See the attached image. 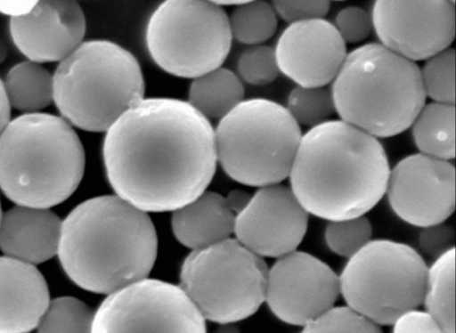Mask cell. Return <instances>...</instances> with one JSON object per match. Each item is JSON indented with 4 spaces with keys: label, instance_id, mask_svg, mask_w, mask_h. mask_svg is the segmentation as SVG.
<instances>
[{
    "label": "cell",
    "instance_id": "cell-1",
    "mask_svg": "<svg viewBox=\"0 0 456 333\" xmlns=\"http://www.w3.org/2000/svg\"><path fill=\"white\" fill-rule=\"evenodd\" d=\"M116 195L144 212L175 211L203 193L217 164L215 129L188 102L142 98L107 131Z\"/></svg>",
    "mask_w": 456,
    "mask_h": 333
},
{
    "label": "cell",
    "instance_id": "cell-2",
    "mask_svg": "<svg viewBox=\"0 0 456 333\" xmlns=\"http://www.w3.org/2000/svg\"><path fill=\"white\" fill-rule=\"evenodd\" d=\"M390 167L370 134L328 120L302 135L289 173L290 189L308 214L328 221L364 215L383 198Z\"/></svg>",
    "mask_w": 456,
    "mask_h": 333
},
{
    "label": "cell",
    "instance_id": "cell-3",
    "mask_svg": "<svg viewBox=\"0 0 456 333\" xmlns=\"http://www.w3.org/2000/svg\"><path fill=\"white\" fill-rule=\"evenodd\" d=\"M158 252L146 212L117 195L77 205L62 221L58 256L69 279L94 293L110 295L146 279Z\"/></svg>",
    "mask_w": 456,
    "mask_h": 333
},
{
    "label": "cell",
    "instance_id": "cell-4",
    "mask_svg": "<svg viewBox=\"0 0 456 333\" xmlns=\"http://www.w3.org/2000/svg\"><path fill=\"white\" fill-rule=\"evenodd\" d=\"M85 165L81 141L63 118L22 114L0 134V188L18 206L50 208L65 201Z\"/></svg>",
    "mask_w": 456,
    "mask_h": 333
},
{
    "label": "cell",
    "instance_id": "cell-5",
    "mask_svg": "<svg viewBox=\"0 0 456 333\" xmlns=\"http://www.w3.org/2000/svg\"><path fill=\"white\" fill-rule=\"evenodd\" d=\"M330 90L341 120L377 139L411 127L426 102L419 67L377 43L346 55Z\"/></svg>",
    "mask_w": 456,
    "mask_h": 333
},
{
    "label": "cell",
    "instance_id": "cell-6",
    "mask_svg": "<svg viewBox=\"0 0 456 333\" xmlns=\"http://www.w3.org/2000/svg\"><path fill=\"white\" fill-rule=\"evenodd\" d=\"M53 81L62 118L89 132H106L145 90L136 58L108 40L82 43L61 61Z\"/></svg>",
    "mask_w": 456,
    "mask_h": 333
},
{
    "label": "cell",
    "instance_id": "cell-7",
    "mask_svg": "<svg viewBox=\"0 0 456 333\" xmlns=\"http://www.w3.org/2000/svg\"><path fill=\"white\" fill-rule=\"evenodd\" d=\"M301 137L299 125L282 105L243 100L215 130L217 162L242 184H279L289 175Z\"/></svg>",
    "mask_w": 456,
    "mask_h": 333
},
{
    "label": "cell",
    "instance_id": "cell-8",
    "mask_svg": "<svg viewBox=\"0 0 456 333\" xmlns=\"http://www.w3.org/2000/svg\"><path fill=\"white\" fill-rule=\"evenodd\" d=\"M428 270L411 247L370 240L349 258L339 276L340 293L354 312L379 326L392 325L423 303Z\"/></svg>",
    "mask_w": 456,
    "mask_h": 333
},
{
    "label": "cell",
    "instance_id": "cell-9",
    "mask_svg": "<svg viewBox=\"0 0 456 333\" xmlns=\"http://www.w3.org/2000/svg\"><path fill=\"white\" fill-rule=\"evenodd\" d=\"M268 267L236 239L192 251L181 269V288L202 317L235 323L265 302Z\"/></svg>",
    "mask_w": 456,
    "mask_h": 333
},
{
    "label": "cell",
    "instance_id": "cell-10",
    "mask_svg": "<svg viewBox=\"0 0 456 333\" xmlns=\"http://www.w3.org/2000/svg\"><path fill=\"white\" fill-rule=\"evenodd\" d=\"M232 40L229 17L215 1H165L146 28L152 60L180 77L196 78L221 67Z\"/></svg>",
    "mask_w": 456,
    "mask_h": 333
},
{
    "label": "cell",
    "instance_id": "cell-11",
    "mask_svg": "<svg viewBox=\"0 0 456 333\" xmlns=\"http://www.w3.org/2000/svg\"><path fill=\"white\" fill-rule=\"evenodd\" d=\"M92 333H207L205 319L178 286L144 279L102 301Z\"/></svg>",
    "mask_w": 456,
    "mask_h": 333
},
{
    "label": "cell",
    "instance_id": "cell-12",
    "mask_svg": "<svg viewBox=\"0 0 456 333\" xmlns=\"http://www.w3.org/2000/svg\"><path fill=\"white\" fill-rule=\"evenodd\" d=\"M371 19L381 45L413 62L449 48L455 37L453 1H376Z\"/></svg>",
    "mask_w": 456,
    "mask_h": 333
},
{
    "label": "cell",
    "instance_id": "cell-13",
    "mask_svg": "<svg viewBox=\"0 0 456 333\" xmlns=\"http://www.w3.org/2000/svg\"><path fill=\"white\" fill-rule=\"evenodd\" d=\"M339 294V277L308 253L295 250L268 270L265 301L283 322L304 327L333 308Z\"/></svg>",
    "mask_w": 456,
    "mask_h": 333
},
{
    "label": "cell",
    "instance_id": "cell-14",
    "mask_svg": "<svg viewBox=\"0 0 456 333\" xmlns=\"http://www.w3.org/2000/svg\"><path fill=\"white\" fill-rule=\"evenodd\" d=\"M386 193L404 222L428 227L444 223L455 208V168L422 153L400 160L390 170Z\"/></svg>",
    "mask_w": 456,
    "mask_h": 333
},
{
    "label": "cell",
    "instance_id": "cell-15",
    "mask_svg": "<svg viewBox=\"0 0 456 333\" xmlns=\"http://www.w3.org/2000/svg\"><path fill=\"white\" fill-rule=\"evenodd\" d=\"M308 213L289 187L260 188L237 215L236 240L264 257H281L300 245L307 230Z\"/></svg>",
    "mask_w": 456,
    "mask_h": 333
},
{
    "label": "cell",
    "instance_id": "cell-16",
    "mask_svg": "<svg viewBox=\"0 0 456 333\" xmlns=\"http://www.w3.org/2000/svg\"><path fill=\"white\" fill-rule=\"evenodd\" d=\"M274 52L280 72L302 87L326 86L334 81L347 55L346 43L324 19L290 24Z\"/></svg>",
    "mask_w": 456,
    "mask_h": 333
},
{
    "label": "cell",
    "instance_id": "cell-17",
    "mask_svg": "<svg viewBox=\"0 0 456 333\" xmlns=\"http://www.w3.org/2000/svg\"><path fill=\"white\" fill-rule=\"evenodd\" d=\"M86 23L76 1H37L32 11L11 18L10 33L17 48L30 61H59L82 44Z\"/></svg>",
    "mask_w": 456,
    "mask_h": 333
},
{
    "label": "cell",
    "instance_id": "cell-18",
    "mask_svg": "<svg viewBox=\"0 0 456 333\" xmlns=\"http://www.w3.org/2000/svg\"><path fill=\"white\" fill-rule=\"evenodd\" d=\"M50 300L47 283L35 265L0 256V333H30Z\"/></svg>",
    "mask_w": 456,
    "mask_h": 333
},
{
    "label": "cell",
    "instance_id": "cell-19",
    "mask_svg": "<svg viewBox=\"0 0 456 333\" xmlns=\"http://www.w3.org/2000/svg\"><path fill=\"white\" fill-rule=\"evenodd\" d=\"M62 221L49 208L17 206L0 219V249L5 256L35 265L58 253Z\"/></svg>",
    "mask_w": 456,
    "mask_h": 333
},
{
    "label": "cell",
    "instance_id": "cell-20",
    "mask_svg": "<svg viewBox=\"0 0 456 333\" xmlns=\"http://www.w3.org/2000/svg\"><path fill=\"white\" fill-rule=\"evenodd\" d=\"M237 215L227 197L205 191L174 211L172 229L183 246L193 251L203 249L230 239Z\"/></svg>",
    "mask_w": 456,
    "mask_h": 333
},
{
    "label": "cell",
    "instance_id": "cell-21",
    "mask_svg": "<svg viewBox=\"0 0 456 333\" xmlns=\"http://www.w3.org/2000/svg\"><path fill=\"white\" fill-rule=\"evenodd\" d=\"M243 97L244 87L239 77L219 67L193 78L188 102L208 119H221L239 105Z\"/></svg>",
    "mask_w": 456,
    "mask_h": 333
},
{
    "label": "cell",
    "instance_id": "cell-22",
    "mask_svg": "<svg viewBox=\"0 0 456 333\" xmlns=\"http://www.w3.org/2000/svg\"><path fill=\"white\" fill-rule=\"evenodd\" d=\"M411 126L414 143L422 154L446 161L454 158V104H425Z\"/></svg>",
    "mask_w": 456,
    "mask_h": 333
},
{
    "label": "cell",
    "instance_id": "cell-23",
    "mask_svg": "<svg viewBox=\"0 0 456 333\" xmlns=\"http://www.w3.org/2000/svg\"><path fill=\"white\" fill-rule=\"evenodd\" d=\"M4 86L11 108L23 114L37 113L53 101V76L40 63L23 61L14 65Z\"/></svg>",
    "mask_w": 456,
    "mask_h": 333
},
{
    "label": "cell",
    "instance_id": "cell-24",
    "mask_svg": "<svg viewBox=\"0 0 456 333\" xmlns=\"http://www.w3.org/2000/svg\"><path fill=\"white\" fill-rule=\"evenodd\" d=\"M454 266L455 251L452 248L436 258L428 270L423 303L443 333H455Z\"/></svg>",
    "mask_w": 456,
    "mask_h": 333
},
{
    "label": "cell",
    "instance_id": "cell-25",
    "mask_svg": "<svg viewBox=\"0 0 456 333\" xmlns=\"http://www.w3.org/2000/svg\"><path fill=\"white\" fill-rule=\"evenodd\" d=\"M229 23L232 37L258 45L274 35L278 18L273 4L266 1H243L234 7Z\"/></svg>",
    "mask_w": 456,
    "mask_h": 333
},
{
    "label": "cell",
    "instance_id": "cell-26",
    "mask_svg": "<svg viewBox=\"0 0 456 333\" xmlns=\"http://www.w3.org/2000/svg\"><path fill=\"white\" fill-rule=\"evenodd\" d=\"M94 312L73 296L50 300L37 326V333H92Z\"/></svg>",
    "mask_w": 456,
    "mask_h": 333
},
{
    "label": "cell",
    "instance_id": "cell-27",
    "mask_svg": "<svg viewBox=\"0 0 456 333\" xmlns=\"http://www.w3.org/2000/svg\"><path fill=\"white\" fill-rule=\"evenodd\" d=\"M287 110L298 124L314 127L336 112L331 90L327 86L293 88L287 100Z\"/></svg>",
    "mask_w": 456,
    "mask_h": 333
},
{
    "label": "cell",
    "instance_id": "cell-28",
    "mask_svg": "<svg viewBox=\"0 0 456 333\" xmlns=\"http://www.w3.org/2000/svg\"><path fill=\"white\" fill-rule=\"evenodd\" d=\"M455 52L447 48L428 59L420 69L426 97L436 102L454 104Z\"/></svg>",
    "mask_w": 456,
    "mask_h": 333
},
{
    "label": "cell",
    "instance_id": "cell-29",
    "mask_svg": "<svg viewBox=\"0 0 456 333\" xmlns=\"http://www.w3.org/2000/svg\"><path fill=\"white\" fill-rule=\"evenodd\" d=\"M372 227L369 219L358 217L330 221L325 230V240L335 254L351 258L370 240Z\"/></svg>",
    "mask_w": 456,
    "mask_h": 333
},
{
    "label": "cell",
    "instance_id": "cell-30",
    "mask_svg": "<svg viewBox=\"0 0 456 333\" xmlns=\"http://www.w3.org/2000/svg\"><path fill=\"white\" fill-rule=\"evenodd\" d=\"M300 333H383V331L379 325L348 306H334L305 325Z\"/></svg>",
    "mask_w": 456,
    "mask_h": 333
},
{
    "label": "cell",
    "instance_id": "cell-31",
    "mask_svg": "<svg viewBox=\"0 0 456 333\" xmlns=\"http://www.w3.org/2000/svg\"><path fill=\"white\" fill-rule=\"evenodd\" d=\"M240 77L248 84L265 85L279 76L274 49L269 45H253L245 50L237 63Z\"/></svg>",
    "mask_w": 456,
    "mask_h": 333
},
{
    "label": "cell",
    "instance_id": "cell-32",
    "mask_svg": "<svg viewBox=\"0 0 456 333\" xmlns=\"http://www.w3.org/2000/svg\"><path fill=\"white\" fill-rule=\"evenodd\" d=\"M333 25L346 44L364 41L373 29L371 16L358 6H347L340 10Z\"/></svg>",
    "mask_w": 456,
    "mask_h": 333
},
{
    "label": "cell",
    "instance_id": "cell-33",
    "mask_svg": "<svg viewBox=\"0 0 456 333\" xmlns=\"http://www.w3.org/2000/svg\"><path fill=\"white\" fill-rule=\"evenodd\" d=\"M272 4L277 16L290 24L323 19L330 6L329 1H273Z\"/></svg>",
    "mask_w": 456,
    "mask_h": 333
},
{
    "label": "cell",
    "instance_id": "cell-34",
    "mask_svg": "<svg viewBox=\"0 0 456 333\" xmlns=\"http://www.w3.org/2000/svg\"><path fill=\"white\" fill-rule=\"evenodd\" d=\"M454 229L444 223L423 228L419 234V243L421 250L432 257H439L454 248Z\"/></svg>",
    "mask_w": 456,
    "mask_h": 333
},
{
    "label": "cell",
    "instance_id": "cell-35",
    "mask_svg": "<svg viewBox=\"0 0 456 333\" xmlns=\"http://www.w3.org/2000/svg\"><path fill=\"white\" fill-rule=\"evenodd\" d=\"M393 325V333H443L428 313L417 309L403 313Z\"/></svg>",
    "mask_w": 456,
    "mask_h": 333
},
{
    "label": "cell",
    "instance_id": "cell-36",
    "mask_svg": "<svg viewBox=\"0 0 456 333\" xmlns=\"http://www.w3.org/2000/svg\"><path fill=\"white\" fill-rule=\"evenodd\" d=\"M37 3V1L30 0H0V12L11 16V18L21 17L29 13Z\"/></svg>",
    "mask_w": 456,
    "mask_h": 333
},
{
    "label": "cell",
    "instance_id": "cell-37",
    "mask_svg": "<svg viewBox=\"0 0 456 333\" xmlns=\"http://www.w3.org/2000/svg\"><path fill=\"white\" fill-rule=\"evenodd\" d=\"M11 106L9 104L4 82L0 79V134L10 122Z\"/></svg>",
    "mask_w": 456,
    "mask_h": 333
},
{
    "label": "cell",
    "instance_id": "cell-38",
    "mask_svg": "<svg viewBox=\"0 0 456 333\" xmlns=\"http://www.w3.org/2000/svg\"><path fill=\"white\" fill-rule=\"evenodd\" d=\"M212 333H240L234 323H221Z\"/></svg>",
    "mask_w": 456,
    "mask_h": 333
},
{
    "label": "cell",
    "instance_id": "cell-39",
    "mask_svg": "<svg viewBox=\"0 0 456 333\" xmlns=\"http://www.w3.org/2000/svg\"><path fill=\"white\" fill-rule=\"evenodd\" d=\"M7 57V46L4 40L0 37V64H2Z\"/></svg>",
    "mask_w": 456,
    "mask_h": 333
},
{
    "label": "cell",
    "instance_id": "cell-40",
    "mask_svg": "<svg viewBox=\"0 0 456 333\" xmlns=\"http://www.w3.org/2000/svg\"><path fill=\"white\" fill-rule=\"evenodd\" d=\"M2 212H1V206H0V219H1Z\"/></svg>",
    "mask_w": 456,
    "mask_h": 333
}]
</instances>
